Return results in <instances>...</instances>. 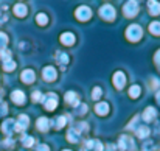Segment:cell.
<instances>
[{
    "instance_id": "21",
    "label": "cell",
    "mask_w": 160,
    "mask_h": 151,
    "mask_svg": "<svg viewBox=\"0 0 160 151\" xmlns=\"http://www.w3.org/2000/svg\"><path fill=\"white\" fill-rule=\"evenodd\" d=\"M14 13H16V16L23 17V16L27 14V6H25V5H22V3H17V5L14 6Z\"/></svg>"
},
{
    "instance_id": "10",
    "label": "cell",
    "mask_w": 160,
    "mask_h": 151,
    "mask_svg": "<svg viewBox=\"0 0 160 151\" xmlns=\"http://www.w3.org/2000/svg\"><path fill=\"white\" fill-rule=\"evenodd\" d=\"M42 75H44V80L45 81H53V80H56V70H54V67H50V65L44 69Z\"/></svg>"
},
{
    "instance_id": "24",
    "label": "cell",
    "mask_w": 160,
    "mask_h": 151,
    "mask_svg": "<svg viewBox=\"0 0 160 151\" xmlns=\"http://www.w3.org/2000/svg\"><path fill=\"white\" fill-rule=\"evenodd\" d=\"M149 31H151L152 34L159 36L160 34V22H152V23L149 25Z\"/></svg>"
},
{
    "instance_id": "12",
    "label": "cell",
    "mask_w": 160,
    "mask_h": 151,
    "mask_svg": "<svg viewBox=\"0 0 160 151\" xmlns=\"http://www.w3.org/2000/svg\"><path fill=\"white\" fill-rule=\"evenodd\" d=\"M11 100L14 101L16 104H23L25 103V94L22 91H14L11 94Z\"/></svg>"
},
{
    "instance_id": "17",
    "label": "cell",
    "mask_w": 160,
    "mask_h": 151,
    "mask_svg": "<svg viewBox=\"0 0 160 151\" xmlns=\"http://www.w3.org/2000/svg\"><path fill=\"white\" fill-rule=\"evenodd\" d=\"M61 42L65 44V45H72V44L75 42V36H73L72 33H64V34L61 36Z\"/></svg>"
},
{
    "instance_id": "27",
    "label": "cell",
    "mask_w": 160,
    "mask_h": 151,
    "mask_svg": "<svg viewBox=\"0 0 160 151\" xmlns=\"http://www.w3.org/2000/svg\"><path fill=\"white\" fill-rule=\"evenodd\" d=\"M36 20H38V23H39V25H45V23L48 22V17H47V14L41 13V14H38Z\"/></svg>"
},
{
    "instance_id": "30",
    "label": "cell",
    "mask_w": 160,
    "mask_h": 151,
    "mask_svg": "<svg viewBox=\"0 0 160 151\" xmlns=\"http://www.w3.org/2000/svg\"><path fill=\"white\" fill-rule=\"evenodd\" d=\"M0 58L3 61H8V59H11V53L8 50H0Z\"/></svg>"
},
{
    "instance_id": "8",
    "label": "cell",
    "mask_w": 160,
    "mask_h": 151,
    "mask_svg": "<svg viewBox=\"0 0 160 151\" xmlns=\"http://www.w3.org/2000/svg\"><path fill=\"white\" fill-rule=\"evenodd\" d=\"M113 84L117 89H123V86L126 84V78H124V73L123 72H117L113 75Z\"/></svg>"
},
{
    "instance_id": "23",
    "label": "cell",
    "mask_w": 160,
    "mask_h": 151,
    "mask_svg": "<svg viewBox=\"0 0 160 151\" xmlns=\"http://www.w3.org/2000/svg\"><path fill=\"white\" fill-rule=\"evenodd\" d=\"M137 136L140 139H145L146 136H149V129L146 126H140V128H137Z\"/></svg>"
},
{
    "instance_id": "16",
    "label": "cell",
    "mask_w": 160,
    "mask_h": 151,
    "mask_svg": "<svg viewBox=\"0 0 160 151\" xmlns=\"http://www.w3.org/2000/svg\"><path fill=\"white\" fill-rule=\"evenodd\" d=\"M95 111H97V114H100V115H106L107 112H109V104L107 103H97V106H95Z\"/></svg>"
},
{
    "instance_id": "20",
    "label": "cell",
    "mask_w": 160,
    "mask_h": 151,
    "mask_svg": "<svg viewBox=\"0 0 160 151\" xmlns=\"http://www.w3.org/2000/svg\"><path fill=\"white\" fill-rule=\"evenodd\" d=\"M38 128H39L41 131H47V129L50 128V122H48L45 117H41V118H38Z\"/></svg>"
},
{
    "instance_id": "29",
    "label": "cell",
    "mask_w": 160,
    "mask_h": 151,
    "mask_svg": "<svg viewBox=\"0 0 160 151\" xmlns=\"http://www.w3.org/2000/svg\"><path fill=\"white\" fill-rule=\"evenodd\" d=\"M22 143H23L25 147H31V145L34 143V139H33L31 136H23V137H22Z\"/></svg>"
},
{
    "instance_id": "22",
    "label": "cell",
    "mask_w": 160,
    "mask_h": 151,
    "mask_svg": "<svg viewBox=\"0 0 160 151\" xmlns=\"http://www.w3.org/2000/svg\"><path fill=\"white\" fill-rule=\"evenodd\" d=\"M65 122H67V118L65 117H58V118H54V128L56 129H61V128H64V125H65Z\"/></svg>"
},
{
    "instance_id": "25",
    "label": "cell",
    "mask_w": 160,
    "mask_h": 151,
    "mask_svg": "<svg viewBox=\"0 0 160 151\" xmlns=\"http://www.w3.org/2000/svg\"><path fill=\"white\" fill-rule=\"evenodd\" d=\"M3 69H5L6 72H11V70H14V69H16V62H14V61H11V59L3 61Z\"/></svg>"
},
{
    "instance_id": "3",
    "label": "cell",
    "mask_w": 160,
    "mask_h": 151,
    "mask_svg": "<svg viewBox=\"0 0 160 151\" xmlns=\"http://www.w3.org/2000/svg\"><path fill=\"white\" fill-rule=\"evenodd\" d=\"M118 145H120L121 150H124V151H134L135 150V143H134V140H132L131 137H128V136H121Z\"/></svg>"
},
{
    "instance_id": "37",
    "label": "cell",
    "mask_w": 160,
    "mask_h": 151,
    "mask_svg": "<svg viewBox=\"0 0 160 151\" xmlns=\"http://www.w3.org/2000/svg\"><path fill=\"white\" fill-rule=\"evenodd\" d=\"M156 62H157V65H159V69H160V50L157 51V55H156Z\"/></svg>"
},
{
    "instance_id": "7",
    "label": "cell",
    "mask_w": 160,
    "mask_h": 151,
    "mask_svg": "<svg viewBox=\"0 0 160 151\" xmlns=\"http://www.w3.org/2000/svg\"><path fill=\"white\" fill-rule=\"evenodd\" d=\"M2 131L6 134V136H11L14 131H16V122L14 120H5L3 122V125H2Z\"/></svg>"
},
{
    "instance_id": "15",
    "label": "cell",
    "mask_w": 160,
    "mask_h": 151,
    "mask_svg": "<svg viewBox=\"0 0 160 151\" xmlns=\"http://www.w3.org/2000/svg\"><path fill=\"white\" fill-rule=\"evenodd\" d=\"M65 101L68 104H73V106H78L79 104V100H78V95L75 92H67L65 94Z\"/></svg>"
},
{
    "instance_id": "34",
    "label": "cell",
    "mask_w": 160,
    "mask_h": 151,
    "mask_svg": "<svg viewBox=\"0 0 160 151\" xmlns=\"http://www.w3.org/2000/svg\"><path fill=\"white\" fill-rule=\"evenodd\" d=\"M78 106H79V107H78V112H79V114H82V112L87 111V106H86V104H78Z\"/></svg>"
},
{
    "instance_id": "2",
    "label": "cell",
    "mask_w": 160,
    "mask_h": 151,
    "mask_svg": "<svg viewBox=\"0 0 160 151\" xmlns=\"http://www.w3.org/2000/svg\"><path fill=\"white\" fill-rule=\"evenodd\" d=\"M126 38L129 41H138L142 38V28L138 25H129L126 30Z\"/></svg>"
},
{
    "instance_id": "1",
    "label": "cell",
    "mask_w": 160,
    "mask_h": 151,
    "mask_svg": "<svg viewBox=\"0 0 160 151\" xmlns=\"http://www.w3.org/2000/svg\"><path fill=\"white\" fill-rule=\"evenodd\" d=\"M123 13H124L126 17H134V16L138 13V3H137L135 0H129V2H126L124 6H123Z\"/></svg>"
},
{
    "instance_id": "9",
    "label": "cell",
    "mask_w": 160,
    "mask_h": 151,
    "mask_svg": "<svg viewBox=\"0 0 160 151\" xmlns=\"http://www.w3.org/2000/svg\"><path fill=\"white\" fill-rule=\"evenodd\" d=\"M28 123H30V118L27 117V115H20L19 117V120H17V123H16V131H22V129H27L28 128Z\"/></svg>"
},
{
    "instance_id": "28",
    "label": "cell",
    "mask_w": 160,
    "mask_h": 151,
    "mask_svg": "<svg viewBox=\"0 0 160 151\" xmlns=\"http://www.w3.org/2000/svg\"><path fill=\"white\" fill-rule=\"evenodd\" d=\"M129 95H131L132 98H137V97L140 95V86H132V87L129 89Z\"/></svg>"
},
{
    "instance_id": "5",
    "label": "cell",
    "mask_w": 160,
    "mask_h": 151,
    "mask_svg": "<svg viewBox=\"0 0 160 151\" xmlns=\"http://www.w3.org/2000/svg\"><path fill=\"white\" fill-rule=\"evenodd\" d=\"M75 16H76L78 20H89L90 16H92V11H90L89 6H79V8L76 9Z\"/></svg>"
},
{
    "instance_id": "35",
    "label": "cell",
    "mask_w": 160,
    "mask_h": 151,
    "mask_svg": "<svg viewBox=\"0 0 160 151\" xmlns=\"http://www.w3.org/2000/svg\"><path fill=\"white\" fill-rule=\"evenodd\" d=\"M143 151H152V143H151V142H149L148 145L145 143V147H143Z\"/></svg>"
},
{
    "instance_id": "13",
    "label": "cell",
    "mask_w": 160,
    "mask_h": 151,
    "mask_svg": "<svg viewBox=\"0 0 160 151\" xmlns=\"http://www.w3.org/2000/svg\"><path fill=\"white\" fill-rule=\"evenodd\" d=\"M148 8H149V13H151L152 16H157L160 13V3L157 0H149V2H148Z\"/></svg>"
},
{
    "instance_id": "14",
    "label": "cell",
    "mask_w": 160,
    "mask_h": 151,
    "mask_svg": "<svg viewBox=\"0 0 160 151\" xmlns=\"http://www.w3.org/2000/svg\"><path fill=\"white\" fill-rule=\"evenodd\" d=\"M156 109L152 107V106H149V107H146L145 109V112H143V118L146 120V122H151V120H154L156 118Z\"/></svg>"
},
{
    "instance_id": "36",
    "label": "cell",
    "mask_w": 160,
    "mask_h": 151,
    "mask_svg": "<svg viewBox=\"0 0 160 151\" xmlns=\"http://www.w3.org/2000/svg\"><path fill=\"white\" fill-rule=\"evenodd\" d=\"M36 151H50V150H48V147H47V145H39Z\"/></svg>"
},
{
    "instance_id": "33",
    "label": "cell",
    "mask_w": 160,
    "mask_h": 151,
    "mask_svg": "<svg viewBox=\"0 0 160 151\" xmlns=\"http://www.w3.org/2000/svg\"><path fill=\"white\" fill-rule=\"evenodd\" d=\"M31 97H33V101H42V98H44L41 92H33Z\"/></svg>"
},
{
    "instance_id": "11",
    "label": "cell",
    "mask_w": 160,
    "mask_h": 151,
    "mask_svg": "<svg viewBox=\"0 0 160 151\" xmlns=\"http://www.w3.org/2000/svg\"><path fill=\"white\" fill-rule=\"evenodd\" d=\"M20 78H22V81H23V83L30 84V83H33V81H34L36 75H34V72H33V70H30V69H28V70H23V72H22Z\"/></svg>"
},
{
    "instance_id": "26",
    "label": "cell",
    "mask_w": 160,
    "mask_h": 151,
    "mask_svg": "<svg viewBox=\"0 0 160 151\" xmlns=\"http://www.w3.org/2000/svg\"><path fill=\"white\" fill-rule=\"evenodd\" d=\"M58 62H59V65H65L68 62V55L67 53H59L58 55Z\"/></svg>"
},
{
    "instance_id": "38",
    "label": "cell",
    "mask_w": 160,
    "mask_h": 151,
    "mask_svg": "<svg viewBox=\"0 0 160 151\" xmlns=\"http://www.w3.org/2000/svg\"><path fill=\"white\" fill-rule=\"evenodd\" d=\"M157 101H159V103H160V92H159V94H157Z\"/></svg>"
},
{
    "instance_id": "41",
    "label": "cell",
    "mask_w": 160,
    "mask_h": 151,
    "mask_svg": "<svg viewBox=\"0 0 160 151\" xmlns=\"http://www.w3.org/2000/svg\"><path fill=\"white\" fill-rule=\"evenodd\" d=\"M82 151H84V150H82Z\"/></svg>"
},
{
    "instance_id": "31",
    "label": "cell",
    "mask_w": 160,
    "mask_h": 151,
    "mask_svg": "<svg viewBox=\"0 0 160 151\" xmlns=\"http://www.w3.org/2000/svg\"><path fill=\"white\" fill-rule=\"evenodd\" d=\"M6 42H8L6 34H5V33H0V49H2V50H3V47L6 45Z\"/></svg>"
},
{
    "instance_id": "32",
    "label": "cell",
    "mask_w": 160,
    "mask_h": 151,
    "mask_svg": "<svg viewBox=\"0 0 160 151\" xmlns=\"http://www.w3.org/2000/svg\"><path fill=\"white\" fill-rule=\"evenodd\" d=\"M100 97H101V89H100V87H95L93 92H92V98H93V100H98Z\"/></svg>"
},
{
    "instance_id": "40",
    "label": "cell",
    "mask_w": 160,
    "mask_h": 151,
    "mask_svg": "<svg viewBox=\"0 0 160 151\" xmlns=\"http://www.w3.org/2000/svg\"><path fill=\"white\" fill-rule=\"evenodd\" d=\"M62 151H70V150H62Z\"/></svg>"
},
{
    "instance_id": "18",
    "label": "cell",
    "mask_w": 160,
    "mask_h": 151,
    "mask_svg": "<svg viewBox=\"0 0 160 151\" xmlns=\"http://www.w3.org/2000/svg\"><path fill=\"white\" fill-rule=\"evenodd\" d=\"M67 139H68V142H73V143H76V142L79 140V133H78L75 128H72V129L67 133Z\"/></svg>"
},
{
    "instance_id": "6",
    "label": "cell",
    "mask_w": 160,
    "mask_h": 151,
    "mask_svg": "<svg viewBox=\"0 0 160 151\" xmlns=\"http://www.w3.org/2000/svg\"><path fill=\"white\" fill-rule=\"evenodd\" d=\"M44 106L47 111H53L58 106V97L54 94H48L47 97H44Z\"/></svg>"
},
{
    "instance_id": "39",
    "label": "cell",
    "mask_w": 160,
    "mask_h": 151,
    "mask_svg": "<svg viewBox=\"0 0 160 151\" xmlns=\"http://www.w3.org/2000/svg\"><path fill=\"white\" fill-rule=\"evenodd\" d=\"M157 131H159V133H160V123H159V125H157Z\"/></svg>"
},
{
    "instance_id": "19",
    "label": "cell",
    "mask_w": 160,
    "mask_h": 151,
    "mask_svg": "<svg viewBox=\"0 0 160 151\" xmlns=\"http://www.w3.org/2000/svg\"><path fill=\"white\" fill-rule=\"evenodd\" d=\"M86 147L87 148H93L95 151H103V143L100 140H87Z\"/></svg>"
},
{
    "instance_id": "4",
    "label": "cell",
    "mask_w": 160,
    "mask_h": 151,
    "mask_svg": "<svg viewBox=\"0 0 160 151\" xmlns=\"http://www.w3.org/2000/svg\"><path fill=\"white\" fill-rule=\"evenodd\" d=\"M100 16H101L104 20H113V19H115V9H113V6H110V5L101 6Z\"/></svg>"
}]
</instances>
